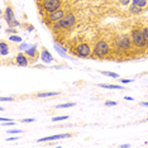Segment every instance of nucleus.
<instances>
[{
    "instance_id": "obj_34",
    "label": "nucleus",
    "mask_w": 148,
    "mask_h": 148,
    "mask_svg": "<svg viewBox=\"0 0 148 148\" xmlns=\"http://www.w3.org/2000/svg\"><path fill=\"white\" fill-rule=\"evenodd\" d=\"M33 29H34V28H33V25H29L28 27V32H33Z\"/></svg>"
},
{
    "instance_id": "obj_19",
    "label": "nucleus",
    "mask_w": 148,
    "mask_h": 148,
    "mask_svg": "<svg viewBox=\"0 0 148 148\" xmlns=\"http://www.w3.org/2000/svg\"><path fill=\"white\" fill-rule=\"evenodd\" d=\"M100 73H101V75H104V76H108V77H113V79H118V77H119V75H118V73L110 72V71H101Z\"/></svg>"
},
{
    "instance_id": "obj_30",
    "label": "nucleus",
    "mask_w": 148,
    "mask_h": 148,
    "mask_svg": "<svg viewBox=\"0 0 148 148\" xmlns=\"http://www.w3.org/2000/svg\"><path fill=\"white\" fill-rule=\"evenodd\" d=\"M29 47V45H27V43H22L21 46H19V49H27Z\"/></svg>"
},
{
    "instance_id": "obj_11",
    "label": "nucleus",
    "mask_w": 148,
    "mask_h": 148,
    "mask_svg": "<svg viewBox=\"0 0 148 148\" xmlns=\"http://www.w3.org/2000/svg\"><path fill=\"white\" fill-rule=\"evenodd\" d=\"M24 51H25V55L28 57H31V58H34V57H37V55H38V48H37L36 45L29 46L27 49H24Z\"/></svg>"
},
{
    "instance_id": "obj_2",
    "label": "nucleus",
    "mask_w": 148,
    "mask_h": 148,
    "mask_svg": "<svg viewBox=\"0 0 148 148\" xmlns=\"http://www.w3.org/2000/svg\"><path fill=\"white\" fill-rule=\"evenodd\" d=\"M110 53V46L109 43L104 39H100L95 43V46L92 47V55L96 56V57H105Z\"/></svg>"
},
{
    "instance_id": "obj_6",
    "label": "nucleus",
    "mask_w": 148,
    "mask_h": 148,
    "mask_svg": "<svg viewBox=\"0 0 148 148\" xmlns=\"http://www.w3.org/2000/svg\"><path fill=\"white\" fill-rule=\"evenodd\" d=\"M130 37L129 36H119L115 38V45L119 49H123V51H128V49L130 48Z\"/></svg>"
},
{
    "instance_id": "obj_13",
    "label": "nucleus",
    "mask_w": 148,
    "mask_h": 148,
    "mask_svg": "<svg viewBox=\"0 0 148 148\" xmlns=\"http://www.w3.org/2000/svg\"><path fill=\"white\" fill-rule=\"evenodd\" d=\"M9 53V46L6 45L5 42L0 43V55L1 56H6Z\"/></svg>"
},
{
    "instance_id": "obj_35",
    "label": "nucleus",
    "mask_w": 148,
    "mask_h": 148,
    "mask_svg": "<svg viewBox=\"0 0 148 148\" xmlns=\"http://www.w3.org/2000/svg\"><path fill=\"white\" fill-rule=\"evenodd\" d=\"M140 105H142V106H146V108H148V103H146V101H144V103H140Z\"/></svg>"
},
{
    "instance_id": "obj_10",
    "label": "nucleus",
    "mask_w": 148,
    "mask_h": 148,
    "mask_svg": "<svg viewBox=\"0 0 148 148\" xmlns=\"http://www.w3.org/2000/svg\"><path fill=\"white\" fill-rule=\"evenodd\" d=\"M41 61L43 63H46V65H49V63L53 62V57H52L51 53H49L48 49H46V48L42 49V52H41Z\"/></svg>"
},
{
    "instance_id": "obj_5",
    "label": "nucleus",
    "mask_w": 148,
    "mask_h": 148,
    "mask_svg": "<svg viewBox=\"0 0 148 148\" xmlns=\"http://www.w3.org/2000/svg\"><path fill=\"white\" fill-rule=\"evenodd\" d=\"M62 0H42V8L47 13L55 12L61 8Z\"/></svg>"
},
{
    "instance_id": "obj_24",
    "label": "nucleus",
    "mask_w": 148,
    "mask_h": 148,
    "mask_svg": "<svg viewBox=\"0 0 148 148\" xmlns=\"http://www.w3.org/2000/svg\"><path fill=\"white\" fill-rule=\"evenodd\" d=\"M142 32H143V36H144V38H146V41L148 42V25H147V27H144Z\"/></svg>"
},
{
    "instance_id": "obj_3",
    "label": "nucleus",
    "mask_w": 148,
    "mask_h": 148,
    "mask_svg": "<svg viewBox=\"0 0 148 148\" xmlns=\"http://www.w3.org/2000/svg\"><path fill=\"white\" fill-rule=\"evenodd\" d=\"M130 39H132V43L137 48H144L148 43L143 36V32L137 28H134L133 31L130 32Z\"/></svg>"
},
{
    "instance_id": "obj_20",
    "label": "nucleus",
    "mask_w": 148,
    "mask_h": 148,
    "mask_svg": "<svg viewBox=\"0 0 148 148\" xmlns=\"http://www.w3.org/2000/svg\"><path fill=\"white\" fill-rule=\"evenodd\" d=\"M9 41L22 43V38H21V36H18V34H12V36H9Z\"/></svg>"
},
{
    "instance_id": "obj_7",
    "label": "nucleus",
    "mask_w": 148,
    "mask_h": 148,
    "mask_svg": "<svg viewBox=\"0 0 148 148\" xmlns=\"http://www.w3.org/2000/svg\"><path fill=\"white\" fill-rule=\"evenodd\" d=\"M63 16H65V12H63L62 9H57V10H55V12L47 13L45 18H46V21L49 22V23H56L57 21L62 19Z\"/></svg>"
},
{
    "instance_id": "obj_27",
    "label": "nucleus",
    "mask_w": 148,
    "mask_h": 148,
    "mask_svg": "<svg viewBox=\"0 0 148 148\" xmlns=\"http://www.w3.org/2000/svg\"><path fill=\"white\" fill-rule=\"evenodd\" d=\"M105 105L106 106H115L116 103L115 101H110V100H109V101H105Z\"/></svg>"
},
{
    "instance_id": "obj_16",
    "label": "nucleus",
    "mask_w": 148,
    "mask_h": 148,
    "mask_svg": "<svg viewBox=\"0 0 148 148\" xmlns=\"http://www.w3.org/2000/svg\"><path fill=\"white\" fill-rule=\"evenodd\" d=\"M55 49H56V52L58 53L61 57H63V58H67V53L65 51V48L61 46H58V45H55Z\"/></svg>"
},
{
    "instance_id": "obj_22",
    "label": "nucleus",
    "mask_w": 148,
    "mask_h": 148,
    "mask_svg": "<svg viewBox=\"0 0 148 148\" xmlns=\"http://www.w3.org/2000/svg\"><path fill=\"white\" fill-rule=\"evenodd\" d=\"M65 119H69V116H67V115L55 116V118H52V122H62V120H65Z\"/></svg>"
},
{
    "instance_id": "obj_23",
    "label": "nucleus",
    "mask_w": 148,
    "mask_h": 148,
    "mask_svg": "<svg viewBox=\"0 0 148 148\" xmlns=\"http://www.w3.org/2000/svg\"><path fill=\"white\" fill-rule=\"evenodd\" d=\"M14 27H19V22L18 21H12V22H9V28H14Z\"/></svg>"
},
{
    "instance_id": "obj_33",
    "label": "nucleus",
    "mask_w": 148,
    "mask_h": 148,
    "mask_svg": "<svg viewBox=\"0 0 148 148\" xmlns=\"http://www.w3.org/2000/svg\"><path fill=\"white\" fill-rule=\"evenodd\" d=\"M124 99H125L127 101H133V100H134L132 96H125V97H124Z\"/></svg>"
},
{
    "instance_id": "obj_37",
    "label": "nucleus",
    "mask_w": 148,
    "mask_h": 148,
    "mask_svg": "<svg viewBox=\"0 0 148 148\" xmlns=\"http://www.w3.org/2000/svg\"><path fill=\"white\" fill-rule=\"evenodd\" d=\"M147 122H148V119H147Z\"/></svg>"
},
{
    "instance_id": "obj_4",
    "label": "nucleus",
    "mask_w": 148,
    "mask_h": 148,
    "mask_svg": "<svg viewBox=\"0 0 148 148\" xmlns=\"http://www.w3.org/2000/svg\"><path fill=\"white\" fill-rule=\"evenodd\" d=\"M76 55L79 57H82V58H86V57H90L92 55V47L89 45V43H80V45L76 46Z\"/></svg>"
},
{
    "instance_id": "obj_15",
    "label": "nucleus",
    "mask_w": 148,
    "mask_h": 148,
    "mask_svg": "<svg viewBox=\"0 0 148 148\" xmlns=\"http://www.w3.org/2000/svg\"><path fill=\"white\" fill-rule=\"evenodd\" d=\"M99 86L104 87V89H120V90L124 89L122 85H114V84H100Z\"/></svg>"
},
{
    "instance_id": "obj_36",
    "label": "nucleus",
    "mask_w": 148,
    "mask_h": 148,
    "mask_svg": "<svg viewBox=\"0 0 148 148\" xmlns=\"http://www.w3.org/2000/svg\"><path fill=\"white\" fill-rule=\"evenodd\" d=\"M122 147H123V148H127V147H130V144H123Z\"/></svg>"
},
{
    "instance_id": "obj_1",
    "label": "nucleus",
    "mask_w": 148,
    "mask_h": 148,
    "mask_svg": "<svg viewBox=\"0 0 148 148\" xmlns=\"http://www.w3.org/2000/svg\"><path fill=\"white\" fill-rule=\"evenodd\" d=\"M76 24V16L72 14V13H69V14H65L62 19L57 21L56 23H53L52 28L55 31H60V29H71L73 25Z\"/></svg>"
},
{
    "instance_id": "obj_9",
    "label": "nucleus",
    "mask_w": 148,
    "mask_h": 148,
    "mask_svg": "<svg viewBox=\"0 0 148 148\" xmlns=\"http://www.w3.org/2000/svg\"><path fill=\"white\" fill-rule=\"evenodd\" d=\"M71 137L70 133H63V134H56V136H48L43 137L41 139H38V142H49V140H56V139H62V138H69Z\"/></svg>"
},
{
    "instance_id": "obj_25",
    "label": "nucleus",
    "mask_w": 148,
    "mask_h": 148,
    "mask_svg": "<svg viewBox=\"0 0 148 148\" xmlns=\"http://www.w3.org/2000/svg\"><path fill=\"white\" fill-rule=\"evenodd\" d=\"M8 133L9 134H19V133H22V130L21 129H9Z\"/></svg>"
},
{
    "instance_id": "obj_17",
    "label": "nucleus",
    "mask_w": 148,
    "mask_h": 148,
    "mask_svg": "<svg viewBox=\"0 0 148 148\" xmlns=\"http://www.w3.org/2000/svg\"><path fill=\"white\" fill-rule=\"evenodd\" d=\"M129 12L132 13V14H139V13L142 12V8H139V6L132 4V5L129 6Z\"/></svg>"
},
{
    "instance_id": "obj_29",
    "label": "nucleus",
    "mask_w": 148,
    "mask_h": 148,
    "mask_svg": "<svg viewBox=\"0 0 148 148\" xmlns=\"http://www.w3.org/2000/svg\"><path fill=\"white\" fill-rule=\"evenodd\" d=\"M120 5H128L130 3V0H119Z\"/></svg>"
},
{
    "instance_id": "obj_8",
    "label": "nucleus",
    "mask_w": 148,
    "mask_h": 148,
    "mask_svg": "<svg viewBox=\"0 0 148 148\" xmlns=\"http://www.w3.org/2000/svg\"><path fill=\"white\" fill-rule=\"evenodd\" d=\"M27 56L25 53H18L15 57V63L18 66H21V67H27L29 65V62H28V58H27Z\"/></svg>"
},
{
    "instance_id": "obj_14",
    "label": "nucleus",
    "mask_w": 148,
    "mask_h": 148,
    "mask_svg": "<svg viewBox=\"0 0 148 148\" xmlns=\"http://www.w3.org/2000/svg\"><path fill=\"white\" fill-rule=\"evenodd\" d=\"M60 95L58 91H45V92H39L38 97H51V96H57Z\"/></svg>"
},
{
    "instance_id": "obj_26",
    "label": "nucleus",
    "mask_w": 148,
    "mask_h": 148,
    "mask_svg": "<svg viewBox=\"0 0 148 148\" xmlns=\"http://www.w3.org/2000/svg\"><path fill=\"white\" fill-rule=\"evenodd\" d=\"M133 81H134V79H122L120 80V82L122 84H129V82H133Z\"/></svg>"
},
{
    "instance_id": "obj_28",
    "label": "nucleus",
    "mask_w": 148,
    "mask_h": 148,
    "mask_svg": "<svg viewBox=\"0 0 148 148\" xmlns=\"http://www.w3.org/2000/svg\"><path fill=\"white\" fill-rule=\"evenodd\" d=\"M0 100H1V101H13L14 99H13V97H5V96H3Z\"/></svg>"
},
{
    "instance_id": "obj_12",
    "label": "nucleus",
    "mask_w": 148,
    "mask_h": 148,
    "mask_svg": "<svg viewBox=\"0 0 148 148\" xmlns=\"http://www.w3.org/2000/svg\"><path fill=\"white\" fill-rule=\"evenodd\" d=\"M5 19H6L8 23L14 21V13H13V9L10 8V6H8V8L5 9Z\"/></svg>"
},
{
    "instance_id": "obj_21",
    "label": "nucleus",
    "mask_w": 148,
    "mask_h": 148,
    "mask_svg": "<svg viewBox=\"0 0 148 148\" xmlns=\"http://www.w3.org/2000/svg\"><path fill=\"white\" fill-rule=\"evenodd\" d=\"M76 103H65V104H60V105H57V109H63V108H72L75 106Z\"/></svg>"
},
{
    "instance_id": "obj_32",
    "label": "nucleus",
    "mask_w": 148,
    "mask_h": 148,
    "mask_svg": "<svg viewBox=\"0 0 148 148\" xmlns=\"http://www.w3.org/2000/svg\"><path fill=\"white\" fill-rule=\"evenodd\" d=\"M6 33H10V34H16V31L14 28H10V29H8V31H6Z\"/></svg>"
},
{
    "instance_id": "obj_31",
    "label": "nucleus",
    "mask_w": 148,
    "mask_h": 148,
    "mask_svg": "<svg viewBox=\"0 0 148 148\" xmlns=\"http://www.w3.org/2000/svg\"><path fill=\"white\" fill-rule=\"evenodd\" d=\"M36 119H33V118H29V119H23L22 122L23 123H32V122H34Z\"/></svg>"
},
{
    "instance_id": "obj_18",
    "label": "nucleus",
    "mask_w": 148,
    "mask_h": 148,
    "mask_svg": "<svg viewBox=\"0 0 148 148\" xmlns=\"http://www.w3.org/2000/svg\"><path fill=\"white\" fill-rule=\"evenodd\" d=\"M132 4L139 6V8H144L147 5V0H132Z\"/></svg>"
}]
</instances>
